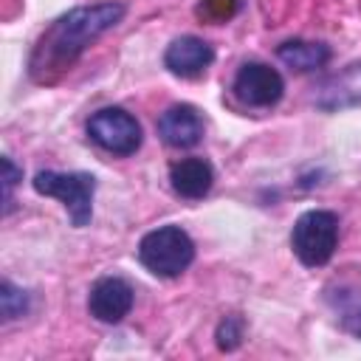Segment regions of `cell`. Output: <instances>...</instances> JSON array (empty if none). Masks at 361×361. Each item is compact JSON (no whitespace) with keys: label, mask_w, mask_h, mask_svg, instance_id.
<instances>
[{"label":"cell","mask_w":361,"mask_h":361,"mask_svg":"<svg viewBox=\"0 0 361 361\" xmlns=\"http://www.w3.org/2000/svg\"><path fill=\"white\" fill-rule=\"evenodd\" d=\"M127 6L118 0H104L93 6L71 8L68 14L56 17L37 39L28 73L34 82H56L65 71L73 68V62L85 54V48L99 39L104 31L116 28L124 17Z\"/></svg>","instance_id":"obj_1"},{"label":"cell","mask_w":361,"mask_h":361,"mask_svg":"<svg viewBox=\"0 0 361 361\" xmlns=\"http://www.w3.org/2000/svg\"><path fill=\"white\" fill-rule=\"evenodd\" d=\"M138 259L141 265L164 279L180 276L192 259H195V243L180 226H158L138 243Z\"/></svg>","instance_id":"obj_2"},{"label":"cell","mask_w":361,"mask_h":361,"mask_svg":"<svg viewBox=\"0 0 361 361\" xmlns=\"http://www.w3.org/2000/svg\"><path fill=\"white\" fill-rule=\"evenodd\" d=\"M37 195L56 197L76 228L87 226L93 217V195H96V178L90 172H56V169H42L31 180Z\"/></svg>","instance_id":"obj_3"},{"label":"cell","mask_w":361,"mask_h":361,"mask_svg":"<svg viewBox=\"0 0 361 361\" xmlns=\"http://www.w3.org/2000/svg\"><path fill=\"white\" fill-rule=\"evenodd\" d=\"M338 245V217L327 209L305 212L290 231V248L302 265L319 268L327 265Z\"/></svg>","instance_id":"obj_4"},{"label":"cell","mask_w":361,"mask_h":361,"mask_svg":"<svg viewBox=\"0 0 361 361\" xmlns=\"http://www.w3.org/2000/svg\"><path fill=\"white\" fill-rule=\"evenodd\" d=\"M87 135L96 147H102L110 155H133L141 141V124L133 113L124 107H102L87 118Z\"/></svg>","instance_id":"obj_5"},{"label":"cell","mask_w":361,"mask_h":361,"mask_svg":"<svg viewBox=\"0 0 361 361\" xmlns=\"http://www.w3.org/2000/svg\"><path fill=\"white\" fill-rule=\"evenodd\" d=\"M234 99L245 107H274L285 93V79L276 68L265 62H245L234 82H231Z\"/></svg>","instance_id":"obj_6"},{"label":"cell","mask_w":361,"mask_h":361,"mask_svg":"<svg viewBox=\"0 0 361 361\" xmlns=\"http://www.w3.org/2000/svg\"><path fill=\"white\" fill-rule=\"evenodd\" d=\"M135 302V290L127 279L121 276H102L93 282L90 296H87V310L96 322L104 324H118Z\"/></svg>","instance_id":"obj_7"},{"label":"cell","mask_w":361,"mask_h":361,"mask_svg":"<svg viewBox=\"0 0 361 361\" xmlns=\"http://www.w3.org/2000/svg\"><path fill=\"white\" fill-rule=\"evenodd\" d=\"M313 104L327 113H336L344 107H358L361 104V62H353V65L341 68L338 73L327 76L316 87Z\"/></svg>","instance_id":"obj_8"},{"label":"cell","mask_w":361,"mask_h":361,"mask_svg":"<svg viewBox=\"0 0 361 361\" xmlns=\"http://www.w3.org/2000/svg\"><path fill=\"white\" fill-rule=\"evenodd\" d=\"M212 62H214V48L195 34L172 39L166 54H164V65L169 68V73L183 76V79L200 76Z\"/></svg>","instance_id":"obj_9"},{"label":"cell","mask_w":361,"mask_h":361,"mask_svg":"<svg viewBox=\"0 0 361 361\" xmlns=\"http://www.w3.org/2000/svg\"><path fill=\"white\" fill-rule=\"evenodd\" d=\"M158 135L175 149H189L203 138V118L192 104H172L158 118Z\"/></svg>","instance_id":"obj_10"},{"label":"cell","mask_w":361,"mask_h":361,"mask_svg":"<svg viewBox=\"0 0 361 361\" xmlns=\"http://www.w3.org/2000/svg\"><path fill=\"white\" fill-rule=\"evenodd\" d=\"M169 183H172L175 195L186 197V200H200L214 186V169L203 158H180L169 169Z\"/></svg>","instance_id":"obj_11"},{"label":"cell","mask_w":361,"mask_h":361,"mask_svg":"<svg viewBox=\"0 0 361 361\" xmlns=\"http://www.w3.org/2000/svg\"><path fill=\"white\" fill-rule=\"evenodd\" d=\"M276 56H279L288 68L307 73V71L324 68V65L330 62V56H333V54H330V45H324V42L288 39V42H282V45L276 48Z\"/></svg>","instance_id":"obj_12"},{"label":"cell","mask_w":361,"mask_h":361,"mask_svg":"<svg viewBox=\"0 0 361 361\" xmlns=\"http://www.w3.org/2000/svg\"><path fill=\"white\" fill-rule=\"evenodd\" d=\"M324 296L333 305V310L338 313L341 327L361 338V293H358V285H350L347 279H341V282L336 279L333 285H327Z\"/></svg>","instance_id":"obj_13"},{"label":"cell","mask_w":361,"mask_h":361,"mask_svg":"<svg viewBox=\"0 0 361 361\" xmlns=\"http://www.w3.org/2000/svg\"><path fill=\"white\" fill-rule=\"evenodd\" d=\"M28 307H31V296L23 288H17L14 282L3 279L0 282V313H3V322H14V319L25 316Z\"/></svg>","instance_id":"obj_14"},{"label":"cell","mask_w":361,"mask_h":361,"mask_svg":"<svg viewBox=\"0 0 361 361\" xmlns=\"http://www.w3.org/2000/svg\"><path fill=\"white\" fill-rule=\"evenodd\" d=\"M243 341V319L240 316H226L217 324V347L220 350H237Z\"/></svg>","instance_id":"obj_15"},{"label":"cell","mask_w":361,"mask_h":361,"mask_svg":"<svg viewBox=\"0 0 361 361\" xmlns=\"http://www.w3.org/2000/svg\"><path fill=\"white\" fill-rule=\"evenodd\" d=\"M20 178H23V169L8 155H3V214H11V209H14L11 192H14V186H17Z\"/></svg>","instance_id":"obj_16"},{"label":"cell","mask_w":361,"mask_h":361,"mask_svg":"<svg viewBox=\"0 0 361 361\" xmlns=\"http://www.w3.org/2000/svg\"><path fill=\"white\" fill-rule=\"evenodd\" d=\"M237 8H240V0H203V6H200V11L212 20H217V23L234 17Z\"/></svg>","instance_id":"obj_17"}]
</instances>
